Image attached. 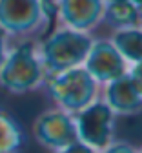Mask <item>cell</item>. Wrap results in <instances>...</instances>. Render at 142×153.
Returning a JSON list of instances; mask_svg holds the SVG:
<instances>
[{"mask_svg": "<svg viewBox=\"0 0 142 153\" xmlns=\"http://www.w3.org/2000/svg\"><path fill=\"white\" fill-rule=\"evenodd\" d=\"M48 80L46 69L33 38L15 40L0 66V88L11 95H26L40 89Z\"/></svg>", "mask_w": 142, "mask_h": 153, "instance_id": "6da1fadb", "label": "cell"}, {"mask_svg": "<svg viewBox=\"0 0 142 153\" xmlns=\"http://www.w3.org/2000/svg\"><path fill=\"white\" fill-rule=\"evenodd\" d=\"M91 44L93 38L89 33L57 26L49 35H46L42 42L36 44L46 75L51 76L66 69L82 66Z\"/></svg>", "mask_w": 142, "mask_h": 153, "instance_id": "7a4b0ae2", "label": "cell"}, {"mask_svg": "<svg viewBox=\"0 0 142 153\" xmlns=\"http://www.w3.org/2000/svg\"><path fill=\"white\" fill-rule=\"evenodd\" d=\"M44 86L48 88V95L57 108L68 113H77L98 99V82L84 66L51 75Z\"/></svg>", "mask_w": 142, "mask_h": 153, "instance_id": "3957f363", "label": "cell"}, {"mask_svg": "<svg viewBox=\"0 0 142 153\" xmlns=\"http://www.w3.org/2000/svg\"><path fill=\"white\" fill-rule=\"evenodd\" d=\"M49 22L42 0H0V29L9 40L35 38Z\"/></svg>", "mask_w": 142, "mask_h": 153, "instance_id": "277c9868", "label": "cell"}, {"mask_svg": "<svg viewBox=\"0 0 142 153\" xmlns=\"http://www.w3.org/2000/svg\"><path fill=\"white\" fill-rule=\"evenodd\" d=\"M78 140L100 151L113 140L115 113L104 100H95L84 109L73 113Z\"/></svg>", "mask_w": 142, "mask_h": 153, "instance_id": "5b68a950", "label": "cell"}, {"mask_svg": "<svg viewBox=\"0 0 142 153\" xmlns=\"http://www.w3.org/2000/svg\"><path fill=\"white\" fill-rule=\"evenodd\" d=\"M33 137L49 151H58L77 142L78 135L73 113H68L60 108L42 111L33 122Z\"/></svg>", "mask_w": 142, "mask_h": 153, "instance_id": "8992f818", "label": "cell"}, {"mask_svg": "<svg viewBox=\"0 0 142 153\" xmlns=\"http://www.w3.org/2000/svg\"><path fill=\"white\" fill-rule=\"evenodd\" d=\"M88 73L98 84H108L109 80L117 79V76L128 73L129 64L122 55L118 53V49L113 46L111 40H95L88 51V56L82 64Z\"/></svg>", "mask_w": 142, "mask_h": 153, "instance_id": "52a82bcc", "label": "cell"}, {"mask_svg": "<svg viewBox=\"0 0 142 153\" xmlns=\"http://www.w3.org/2000/svg\"><path fill=\"white\" fill-rule=\"evenodd\" d=\"M106 0H57L58 26L89 33L104 20Z\"/></svg>", "mask_w": 142, "mask_h": 153, "instance_id": "ba28073f", "label": "cell"}, {"mask_svg": "<svg viewBox=\"0 0 142 153\" xmlns=\"http://www.w3.org/2000/svg\"><path fill=\"white\" fill-rule=\"evenodd\" d=\"M115 115L131 117L142 111V97L133 86L129 75L124 73L104 84V99H102Z\"/></svg>", "mask_w": 142, "mask_h": 153, "instance_id": "9c48e42d", "label": "cell"}, {"mask_svg": "<svg viewBox=\"0 0 142 153\" xmlns=\"http://www.w3.org/2000/svg\"><path fill=\"white\" fill-rule=\"evenodd\" d=\"M113 29L135 27L142 24V9H138L131 0H113L106 2L104 20Z\"/></svg>", "mask_w": 142, "mask_h": 153, "instance_id": "30bf717a", "label": "cell"}, {"mask_svg": "<svg viewBox=\"0 0 142 153\" xmlns=\"http://www.w3.org/2000/svg\"><path fill=\"white\" fill-rule=\"evenodd\" d=\"M109 40L118 49V53L128 60V64L142 62V27L140 26L115 29Z\"/></svg>", "mask_w": 142, "mask_h": 153, "instance_id": "8fae6325", "label": "cell"}, {"mask_svg": "<svg viewBox=\"0 0 142 153\" xmlns=\"http://www.w3.org/2000/svg\"><path fill=\"white\" fill-rule=\"evenodd\" d=\"M22 140L24 133L16 119L0 109V153H16Z\"/></svg>", "mask_w": 142, "mask_h": 153, "instance_id": "7c38bea8", "label": "cell"}, {"mask_svg": "<svg viewBox=\"0 0 142 153\" xmlns=\"http://www.w3.org/2000/svg\"><path fill=\"white\" fill-rule=\"evenodd\" d=\"M98 153H138V149L128 142H109L104 149H100Z\"/></svg>", "mask_w": 142, "mask_h": 153, "instance_id": "4fadbf2b", "label": "cell"}, {"mask_svg": "<svg viewBox=\"0 0 142 153\" xmlns=\"http://www.w3.org/2000/svg\"><path fill=\"white\" fill-rule=\"evenodd\" d=\"M128 75L133 82V86L137 88L138 95L142 97V62H137V64H131V68L128 69Z\"/></svg>", "mask_w": 142, "mask_h": 153, "instance_id": "5bb4252c", "label": "cell"}, {"mask_svg": "<svg viewBox=\"0 0 142 153\" xmlns=\"http://www.w3.org/2000/svg\"><path fill=\"white\" fill-rule=\"evenodd\" d=\"M53 153H98V151L93 149L91 146L84 144V142L77 140V142H73V144H69V146H66L62 149H58V151H53Z\"/></svg>", "mask_w": 142, "mask_h": 153, "instance_id": "9a60e30c", "label": "cell"}, {"mask_svg": "<svg viewBox=\"0 0 142 153\" xmlns=\"http://www.w3.org/2000/svg\"><path fill=\"white\" fill-rule=\"evenodd\" d=\"M7 49H9V36L0 29V66H2L6 55H7Z\"/></svg>", "mask_w": 142, "mask_h": 153, "instance_id": "2e32d148", "label": "cell"}, {"mask_svg": "<svg viewBox=\"0 0 142 153\" xmlns=\"http://www.w3.org/2000/svg\"><path fill=\"white\" fill-rule=\"evenodd\" d=\"M131 2H133V4H135L138 9H142V0H131Z\"/></svg>", "mask_w": 142, "mask_h": 153, "instance_id": "e0dca14e", "label": "cell"}, {"mask_svg": "<svg viewBox=\"0 0 142 153\" xmlns=\"http://www.w3.org/2000/svg\"><path fill=\"white\" fill-rule=\"evenodd\" d=\"M138 153H142V148H140V149H138Z\"/></svg>", "mask_w": 142, "mask_h": 153, "instance_id": "ac0fdd59", "label": "cell"}, {"mask_svg": "<svg viewBox=\"0 0 142 153\" xmlns=\"http://www.w3.org/2000/svg\"><path fill=\"white\" fill-rule=\"evenodd\" d=\"M106 2H113V0H106Z\"/></svg>", "mask_w": 142, "mask_h": 153, "instance_id": "d6986e66", "label": "cell"}]
</instances>
